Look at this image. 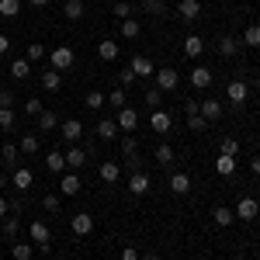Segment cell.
I'll return each mask as SVG.
<instances>
[{"mask_svg":"<svg viewBox=\"0 0 260 260\" xmlns=\"http://www.w3.org/2000/svg\"><path fill=\"white\" fill-rule=\"evenodd\" d=\"M73 59H77V56H73V49H70V45H56V49H52V52H49V62H52V70H70V66H73Z\"/></svg>","mask_w":260,"mask_h":260,"instance_id":"6da1fadb","label":"cell"},{"mask_svg":"<svg viewBox=\"0 0 260 260\" xmlns=\"http://www.w3.org/2000/svg\"><path fill=\"white\" fill-rule=\"evenodd\" d=\"M153 77H156V90H163V94L177 90V83H180V73H177V70H170V66H163V70H156Z\"/></svg>","mask_w":260,"mask_h":260,"instance_id":"7a4b0ae2","label":"cell"},{"mask_svg":"<svg viewBox=\"0 0 260 260\" xmlns=\"http://www.w3.org/2000/svg\"><path fill=\"white\" fill-rule=\"evenodd\" d=\"M28 240L35 243L39 250H49V240H52V233H49V225L39 219V222H31V225H28Z\"/></svg>","mask_w":260,"mask_h":260,"instance_id":"3957f363","label":"cell"},{"mask_svg":"<svg viewBox=\"0 0 260 260\" xmlns=\"http://www.w3.org/2000/svg\"><path fill=\"white\" fill-rule=\"evenodd\" d=\"M59 136L70 142V146H80V139H83V125H80L77 118H66V121L59 125Z\"/></svg>","mask_w":260,"mask_h":260,"instance_id":"277c9868","label":"cell"},{"mask_svg":"<svg viewBox=\"0 0 260 260\" xmlns=\"http://www.w3.org/2000/svg\"><path fill=\"white\" fill-rule=\"evenodd\" d=\"M233 212H236V219H240V222H253V219L260 215V205H257L253 198H240Z\"/></svg>","mask_w":260,"mask_h":260,"instance_id":"5b68a950","label":"cell"},{"mask_svg":"<svg viewBox=\"0 0 260 260\" xmlns=\"http://www.w3.org/2000/svg\"><path fill=\"white\" fill-rule=\"evenodd\" d=\"M70 229H73L77 236H90V233H94V215L77 212V215H73V222H70Z\"/></svg>","mask_w":260,"mask_h":260,"instance_id":"8992f818","label":"cell"},{"mask_svg":"<svg viewBox=\"0 0 260 260\" xmlns=\"http://www.w3.org/2000/svg\"><path fill=\"white\" fill-rule=\"evenodd\" d=\"M149 125H153V132H160V136H167V132L174 128V118H170V111H163V108H156V111H153V118H149Z\"/></svg>","mask_w":260,"mask_h":260,"instance_id":"52a82bcc","label":"cell"},{"mask_svg":"<svg viewBox=\"0 0 260 260\" xmlns=\"http://www.w3.org/2000/svg\"><path fill=\"white\" fill-rule=\"evenodd\" d=\"M118 128L121 132H136V128H139V111H136V108H121L118 111Z\"/></svg>","mask_w":260,"mask_h":260,"instance_id":"ba28073f","label":"cell"},{"mask_svg":"<svg viewBox=\"0 0 260 260\" xmlns=\"http://www.w3.org/2000/svg\"><path fill=\"white\" fill-rule=\"evenodd\" d=\"M87 156H83V146H70L66 149V170H73V174H80Z\"/></svg>","mask_w":260,"mask_h":260,"instance_id":"9c48e42d","label":"cell"},{"mask_svg":"<svg viewBox=\"0 0 260 260\" xmlns=\"http://www.w3.org/2000/svg\"><path fill=\"white\" fill-rule=\"evenodd\" d=\"M187 80H191V87H198V90H205V87L212 83V70H208V66H194V70L187 73Z\"/></svg>","mask_w":260,"mask_h":260,"instance_id":"30bf717a","label":"cell"},{"mask_svg":"<svg viewBox=\"0 0 260 260\" xmlns=\"http://www.w3.org/2000/svg\"><path fill=\"white\" fill-rule=\"evenodd\" d=\"M11 184H14L18 191H28V187L35 184V174H31V167H18V170H14V177H11Z\"/></svg>","mask_w":260,"mask_h":260,"instance_id":"8fae6325","label":"cell"},{"mask_svg":"<svg viewBox=\"0 0 260 260\" xmlns=\"http://www.w3.org/2000/svg\"><path fill=\"white\" fill-rule=\"evenodd\" d=\"M128 191H132L136 198H142V194H149V177H146L142 170H136V174L128 177Z\"/></svg>","mask_w":260,"mask_h":260,"instance_id":"7c38bea8","label":"cell"},{"mask_svg":"<svg viewBox=\"0 0 260 260\" xmlns=\"http://www.w3.org/2000/svg\"><path fill=\"white\" fill-rule=\"evenodd\" d=\"M45 170H49V174H66V153L52 149V153L45 156Z\"/></svg>","mask_w":260,"mask_h":260,"instance_id":"4fadbf2b","label":"cell"},{"mask_svg":"<svg viewBox=\"0 0 260 260\" xmlns=\"http://www.w3.org/2000/svg\"><path fill=\"white\" fill-rule=\"evenodd\" d=\"M198 111H201V115H205L208 121H215V118H222V101H215V98L198 101Z\"/></svg>","mask_w":260,"mask_h":260,"instance_id":"5bb4252c","label":"cell"},{"mask_svg":"<svg viewBox=\"0 0 260 260\" xmlns=\"http://www.w3.org/2000/svg\"><path fill=\"white\" fill-rule=\"evenodd\" d=\"M59 191L66 194V198H73V194H80V174H62V184H59Z\"/></svg>","mask_w":260,"mask_h":260,"instance_id":"9a60e30c","label":"cell"},{"mask_svg":"<svg viewBox=\"0 0 260 260\" xmlns=\"http://www.w3.org/2000/svg\"><path fill=\"white\" fill-rule=\"evenodd\" d=\"M215 174H219V177H233V174H236V156L219 153V160H215Z\"/></svg>","mask_w":260,"mask_h":260,"instance_id":"2e32d148","label":"cell"},{"mask_svg":"<svg viewBox=\"0 0 260 260\" xmlns=\"http://www.w3.org/2000/svg\"><path fill=\"white\" fill-rule=\"evenodd\" d=\"M212 222H215L219 229H225V225H233V222H236V212H233V208H225V205H219V208L212 212Z\"/></svg>","mask_w":260,"mask_h":260,"instance_id":"e0dca14e","label":"cell"},{"mask_svg":"<svg viewBox=\"0 0 260 260\" xmlns=\"http://www.w3.org/2000/svg\"><path fill=\"white\" fill-rule=\"evenodd\" d=\"M177 14L184 21H194L201 14V4H198V0H180V4H177Z\"/></svg>","mask_w":260,"mask_h":260,"instance_id":"ac0fdd59","label":"cell"},{"mask_svg":"<svg viewBox=\"0 0 260 260\" xmlns=\"http://www.w3.org/2000/svg\"><path fill=\"white\" fill-rule=\"evenodd\" d=\"M201 52H205V42H201L198 35H187V39H184V56H187V59H198Z\"/></svg>","mask_w":260,"mask_h":260,"instance_id":"d6986e66","label":"cell"},{"mask_svg":"<svg viewBox=\"0 0 260 260\" xmlns=\"http://www.w3.org/2000/svg\"><path fill=\"white\" fill-rule=\"evenodd\" d=\"M118 177H121V167L115 160H104V163H101V180H104V184H115Z\"/></svg>","mask_w":260,"mask_h":260,"instance_id":"ffe728a7","label":"cell"},{"mask_svg":"<svg viewBox=\"0 0 260 260\" xmlns=\"http://www.w3.org/2000/svg\"><path fill=\"white\" fill-rule=\"evenodd\" d=\"M225 98L233 101V104H243V101H246V83H243V80H233L229 87H225Z\"/></svg>","mask_w":260,"mask_h":260,"instance_id":"44dd1931","label":"cell"},{"mask_svg":"<svg viewBox=\"0 0 260 260\" xmlns=\"http://www.w3.org/2000/svg\"><path fill=\"white\" fill-rule=\"evenodd\" d=\"M121 128H118V121H111V118H101L98 121V139H115Z\"/></svg>","mask_w":260,"mask_h":260,"instance_id":"7402d4cb","label":"cell"},{"mask_svg":"<svg viewBox=\"0 0 260 260\" xmlns=\"http://www.w3.org/2000/svg\"><path fill=\"white\" fill-rule=\"evenodd\" d=\"M128 70H132V73H136V77H153V73H156V70H153V62L146 59V56H136V59H132V66H128Z\"/></svg>","mask_w":260,"mask_h":260,"instance_id":"603a6c76","label":"cell"},{"mask_svg":"<svg viewBox=\"0 0 260 260\" xmlns=\"http://www.w3.org/2000/svg\"><path fill=\"white\" fill-rule=\"evenodd\" d=\"M98 56H101V59H104V62H111V59H118V42H111V39H104V42H101V45H98Z\"/></svg>","mask_w":260,"mask_h":260,"instance_id":"cb8c5ba5","label":"cell"},{"mask_svg":"<svg viewBox=\"0 0 260 260\" xmlns=\"http://www.w3.org/2000/svg\"><path fill=\"white\" fill-rule=\"evenodd\" d=\"M39 146H42V142H39V136H35V132H24L18 149H21V153H28V156H35V153H39Z\"/></svg>","mask_w":260,"mask_h":260,"instance_id":"d4e9b609","label":"cell"},{"mask_svg":"<svg viewBox=\"0 0 260 260\" xmlns=\"http://www.w3.org/2000/svg\"><path fill=\"white\" fill-rule=\"evenodd\" d=\"M62 14L70 21H80L83 18V0H62Z\"/></svg>","mask_w":260,"mask_h":260,"instance_id":"484cf974","label":"cell"},{"mask_svg":"<svg viewBox=\"0 0 260 260\" xmlns=\"http://www.w3.org/2000/svg\"><path fill=\"white\" fill-rule=\"evenodd\" d=\"M39 80H42V87H45V90H59V87H62L59 70H45V73H42Z\"/></svg>","mask_w":260,"mask_h":260,"instance_id":"4316f807","label":"cell"},{"mask_svg":"<svg viewBox=\"0 0 260 260\" xmlns=\"http://www.w3.org/2000/svg\"><path fill=\"white\" fill-rule=\"evenodd\" d=\"M170 191H174V194H187V191H191V177H187V174H174V177H170Z\"/></svg>","mask_w":260,"mask_h":260,"instance_id":"83f0119b","label":"cell"},{"mask_svg":"<svg viewBox=\"0 0 260 260\" xmlns=\"http://www.w3.org/2000/svg\"><path fill=\"white\" fill-rule=\"evenodd\" d=\"M11 77L28 80V77H31V62H28V59H14V62H11Z\"/></svg>","mask_w":260,"mask_h":260,"instance_id":"f1b7e54d","label":"cell"},{"mask_svg":"<svg viewBox=\"0 0 260 260\" xmlns=\"http://www.w3.org/2000/svg\"><path fill=\"white\" fill-rule=\"evenodd\" d=\"M11 257L14 260H31L35 257V246H31V243H14V246H11Z\"/></svg>","mask_w":260,"mask_h":260,"instance_id":"f546056e","label":"cell"},{"mask_svg":"<svg viewBox=\"0 0 260 260\" xmlns=\"http://www.w3.org/2000/svg\"><path fill=\"white\" fill-rule=\"evenodd\" d=\"M208 125H212V121L205 118L201 111H194V115H187V128H191V132H208Z\"/></svg>","mask_w":260,"mask_h":260,"instance_id":"4dcf8cb0","label":"cell"},{"mask_svg":"<svg viewBox=\"0 0 260 260\" xmlns=\"http://www.w3.org/2000/svg\"><path fill=\"white\" fill-rule=\"evenodd\" d=\"M243 45H246V49H260V24H250V28L243 31Z\"/></svg>","mask_w":260,"mask_h":260,"instance_id":"1f68e13d","label":"cell"},{"mask_svg":"<svg viewBox=\"0 0 260 260\" xmlns=\"http://www.w3.org/2000/svg\"><path fill=\"white\" fill-rule=\"evenodd\" d=\"M18 146H14V142H4V146H0V156H4V163H7V167H18Z\"/></svg>","mask_w":260,"mask_h":260,"instance_id":"d6a6232c","label":"cell"},{"mask_svg":"<svg viewBox=\"0 0 260 260\" xmlns=\"http://www.w3.org/2000/svg\"><path fill=\"white\" fill-rule=\"evenodd\" d=\"M139 31H142V21H136V18L121 21V35H125V39H139Z\"/></svg>","mask_w":260,"mask_h":260,"instance_id":"836d02e7","label":"cell"},{"mask_svg":"<svg viewBox=\"0 0 260 260\" xmlns=\"http://www.w3.org/2000/svg\"><path fill=\"white\" fill-rule=\"evenodd\" d=\"M52 128H56V111L42 108V115H39V132H52Z\"/></svg>","mask_w":260,"mask_h":260,"instance_id":"e575fe53","label":"cell"},{"mask_svg":"<svg viewBox=\"0 0 260 260\" xmlns=\"http://www.w3.org/2000/svg\"><path fill=\"white\" fill-rule=\"evenodd\" d=\"M83 104H87V108H90V111H101V108H104V104H108V98H104V94H101V90H90V94H87V98H83Z\"/></svg>","mask_w":260,"mask_h":260,"instance_id":"d590c367","label":"cell"},{"mask_svg":"<svg viewBox=\"0 0 260 260\" xmlns=\"http://www.w3.org/2000/svg\"><path fill=\"white\" fill-rule=\"evenodd\" d=\"M104 98H108V104H111V108H125V87H111V94H104Z\"/></svg>","mask_w":260,"mask_h":260,"instance_id":"8d00e7d4","label":"cell"},{"mask_svg":"<svg viewBox=\"0 0 260 260\" xmlns=\"http://www.w3.org/2000/svg\"><path fill=\"white\" fill-rule=\"evenodd\" d=\"M219 52L222 56H236V52H240V42L233 39V35H225V39L219 42Z\"/></svg>","mask_w":260,"mask_h":260,"instance_id":"74e56055","label":"cell"},{"mask_svg":"<svg viewBox=\"0 0 260 260\" xmlns=\"http://www.w3.org/2000/svg\"><path fill=\"white\" fill-rule=\"evenodd\" d=\"M18 11H21V0H0V14L4 18H18Z\"/></svg>","mask_w":260,"mask_h":260,"instance_id":"f35d334b","label":"cell"},{"mask_svg":"<svg viewBox=\"0 0 260 260\" xmlns=\"http://www.w3.org/2000/svg\"><path fill=\"white\" fill-rule=\"evenodd\" d=\"M156 163H160V167H170V163H174V149H170L167 142L156 146Z\"/></svg>","mask_w":260,"mask_h":260,"instance_id":"ab89813d","label":"cell"},{"mask_svg":"<svg viewBox=\"0 0 260 260\" xmlns=\"http://www.w3.org/2000/svg\"><path fill=\"white\" fill-rule=\"evenodd\" d=\"M136 149H139L136 136H132V132H125V139H121V153H125V160H128V156H136Z\"/></svg>","mask_w":260,"mask_h":260,"instance_id":"60d3db41","label":"cell"},{"mask_svg":"<svg viewBox=\"0 0 260 260\" xmlns=\"http://www.w3.org/2000/svg\"><path fill=\"white\" fill-rule=\"evenodd\" d=\"M18 219H14V215H7V219H4V236H7V240H14V236H18Z\"/></svg>","mask_w":260,"mask_h":260,"instance_id":"b9f144b4","label":"cell"},{"mask_svg":"<svg viewBox=\"0 0 260 260\" xmlns=\"http://www.w3.org/2000/svg\"><path fill=\"white\" fill-rule=\"evenodd\" d=\"M146 104H149V108L156 111V108L163 104V90H156V87H153V90H146Z\"/></svg>","mask_w":260,"mask_h":260,"instance_id":"7bdbcfd3","label":"cell"},{"mask_svg":"<svg viewBox=\"0 0 260 260\" xmlns=\"http://www.w3.org/2000/svg\"><path fill=\"white\" fill-rule=\"evenodd\" d=\"M0 128H14V108H0Z\"/></svg>","mask_w":260,"mask_h":260,"instance_id":"ee69618b","label":"cell"},{"mask_svg":"<svg viewBox=\"0 0 260 260\" xmlns=\"http://www.w3.org/2000/svg\"><path fill=\"white\" fill-rule=\"evenodd\" d=\"M115 18H132V4H128V0H118V4H115Z\"/></svg>","mask_w":260,"mask_h":260,"instance_id":"f6af8a7d","label":"cell"},{"mask_svg":"<svg viewBox=\"0 0 260 260\" xmlns=\"http://www.w3.org/2000/svg\"><path fill=\"white\" fill-rule=\"evenodd\" d=\"M219 153H225V156H236V153H240V142L236 139H222V149Z\"/></svg>","mask_w":260,"mask_h":260,"instance_id":"bcb514c9","label":"cell"},{"mask_svg":"<svg viewBox=\"0 0 260 260\" xmlns=\"http://www.w3.org/2000/svg\"><path fill=\"white\" fill-rule=\"evenodd\" d=\"M42 208L45 212H59V194H45L42 198Z\"/></svg>","mask_w":260,"mask_h":260,"instance_id":"7dc6e473","label":"cell"},{"mask_svg":"<svg viewBox=\"0 0 260 260\" xmlns=\"http://www.w3.org/2000/svg\"><path fill=\"white\" fill-rule=\"evenodd\" d=\"M45 59V45H28V62Z\"/></svg>","mask_w":260,"mask_h":260,"instance_id":"c3c4849f","label":"cell"},{"mask_svg":"<svg viewBox=\"0 0 260 260\" xmlns=\"http://www.w3.org/2000/svg\"><path fill=\"white\" fill-rule=\"evenodd\" d=\"M24 111H28L31 118H39V115H42V101H39V98H28V104H24Z\"/></svg>","mask_w":260,"mask_h":260,"instance_id":"681fc988","label":"cell"},{"mask_svg":"<svg viewBox=\"0 0 260 260\" xmlns=\"http://www.w3.org/2000/svg\"><path fill=\"white\" fill-rule=\"evenodd\" d=\"M136 80H139V77H136L132 70H121V73H118V83H121V87H132Z\"/></svg>","mask_w":260,"mask_h":260,"instance_id":"f907efd6","label":"cell"},{"mask_svg":"<svg viewBox=\"0 0 260 260\" xmlns=\"http://www.w3.org/2000/svg\"><path fill=\"white\" fill-rule=\"evenodd\" d=\"M0 108H14V94L7 87H0Z\"/></svg>","mask_w":260,"mask_h":260,"instance_id":"816d5d0a","label":"cell"},{"mask_svg":"<svg viewBox=\"0 0 260 260\" xmlns=\"http://www.w3.org/2000/svg\"><path fill=\"white\" fill-rule=\"evenodd\" d=\"M142 7H146L149 14H163V0H142Z\"/></svg>","mask_w":260,"mask_h":260,"instance_id":"f5cc1de1","label":"cell"},{"mask_svg":"<svg viewBox=\"0 0 260 260\" xmlns=\"http://www.w3.org/2000/svg\"><path fill=\"white\" fill-rule=\"evenodd\" d=\"M121 260H139V250H136V246H125V250H121Z\"/></svg>","mask_w":260,"mask_h":260,"instance_id":"db71d44e","label":"cell"},{"mask_svg":"<svg viewBox=\"0 0 260 260\" xmlns=\"http://www.w3.org/2000/svg\"><path fill=\"white\" fill-rule=\"evenodd\" d=\"M7 212H11V201L0 194V219H7Z\"/></svg>","mask_w":260,"mask_h":260,"instance_id":"11a10c76","label":"cell"},{"mask_svg":"<svg viewBox=\"0 0 260 260\" xmlns=\"http://www.w3.org/2000/svg\"><path fill=\"white\" fill-rule=\"evenodd\" d=\"M7 49H11V39H7V35H0V56H4Z\"/></svg>","mask_w":260,"mask_h":260,"instance_id":"9f6ffc18","label":"cell"},{"mask_svg":"<svg viewBox=\"0 0 260 260\" xmlns=\"http://www.w3.org/2000/svg\"><path fill=\"white\" fill-rule=\"evenodd\" d=\"M250 170H253V174L260 177V156H253V160H250Z\"/></svg>","mask_w":260,"mask_h":260,"instance_id":"6f0895ef","label":"cell"},{"mask_svg":"<svg viewBox=\"0 0 260 260\" xmlns=\"http://www.w3.org/2000/svg\"><path fill=\"white\" fill-rule=\"evenodd\" d=\"M28 4H31V7H39V11H42V7H45L49 0H28Z\"/></svg>","mask_w":260,"mask_h":260,"instance_id":"680465c9","label":"cell"},{"mask_svg":"<svg viewBox=\"0 0 260 260\" xmlns=\"http://www.w3.org/2000/svg\"><path fill=\"white\" fill-rule=\"evenodd\" d=\"M0 187H7V174H0Z\"/></svg>","mask_w":260,"mask_h":260,"instance_id":"91938a15","label":"cell"},{"mask_svg":"<svg viewBox=\"0 0 260 260\" xmlns=\"http://www.w3.org/2000/svg\"><path fill=\"white\" fill-rule=\"evenodd\" d=\"M142 260H160V257H156V253H146V257H142Z\"/></svg>","mask_w":260,"mask_h":260,"instance_id":"94428289","label":"cell"},{"mask_svg":"<svg viewBox=\"0 0 260 260\" xmlns=\"http://www.w3.org/2000/svg\"><path fill=\"white\" fill-rule=\"evenodd\" d=\"M257 90H260V80H257Z\"/></svg>","mask_w":260,"mask_h":260,"instance_id":"6125c7cd","label":"cell"}]
</instances>
